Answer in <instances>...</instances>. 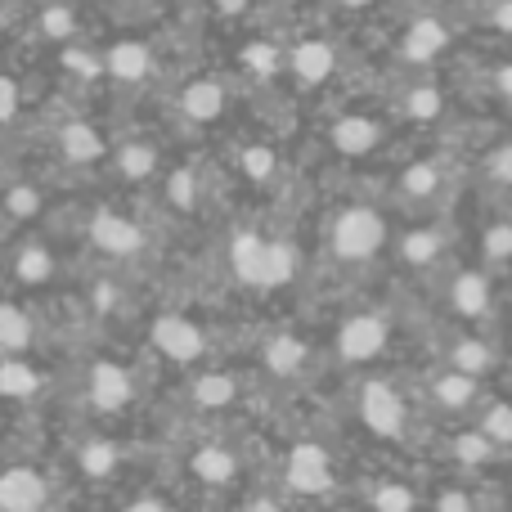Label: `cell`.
Listing matches in <instances>:
<instances>
[{"label": "cell", "mask_w": 512, "mask_h": 512, "mask_svg": "<svg viewBox=\"0 0 512 512\" xmlns=\"http://www.w3.org/2000/svg\"><path fill=\"white\" fill-rule=\"evenodd\" d=\"M230 265L239 274V283H248V288H283L297 274V248L248 230L230 243Z\"/></svg>", "instance_id": "cell-1"}, {"label": "cell", "mask_w": 512, "mask_h": 512, "mask_svg": "<svg viewBox=\"0 0 512 512\" xmlns=\"http://www.w3.org/2000/svg\"><path fill=\"white\" fill-rule=\"evenodd\" d=\"M387 239H391V230H387V221H382V212L360 207V203L342 207V212L328 221V252L346 265H364V261H373V256H382Z\"/></svg>", "instance_id": "cell-2"}, {"label": "cell", "mask_w": 512, "mask_h": 512, "mask_svg": "<svg viewBox=\"0 0 512 512\" xmlns=\"http://www.w3.org/2000/svg\"><path fill=\"white\" fill-rule=\"evenodd\" d=\"M355 405H360V423L378 441H405L409 427H414V405L391 378H364Z\"/></svg>", "instance_id": "cell-3"}, {"label": "cell", "mask_w": 512, "mask_h": 512, "mask_svg": "<svg viewBox=\"0 0 512 512\" xmlns=\"http://www.w3.org/2000/svg\"><path fill=\"white\" fill-rule=\"evenodd\" d=\"M391 342V324L378 310H360V315H346L333 333V355L346 364V369H360V364H373Z\"/></svg>", "instance_id": "cell-4"}, {"label": "cell", "mask_w": 512, "mask_h": 512, "mask_svg": "<svg viewBox=\"0 0 512 512\" xmlns=\"http://www.w3.org/2000/svg\"><path fill=\"white\" fill-rule=\"evenodd\" d=\"M288 486L297 495L315 499V495H328L337 486V463H333V450L319 441H301L292 445L288 454Z\"/></svg>", "instance_id": "cell-5"}, {"label": "cell", "mask_w": 512, "mask_h": 512, "mask_svg": "<svg viewBox=\"0 0 512 512\" xmlns=\"http://www.w3.org/2000/svg\"><path fill=\"white\" fill-rule=\"evenodd\" d=\"M450 41H454V32L441 14H418V18H409V27L400 32L396 54L409 68H432V63L450 50Z\"/></svg>", "instance_id": "cell-6"}, {"label": "cell", "mask_w": 512, "mask_h": 512, "mask_svg": "<svg viewBox=\"0 0 512 512\" xmlns=\"http://www.w3.org/2000/svg\"><path fill=\"white\" fill-rule=\"evenodd\" d=\"M445 252H450V234L441 221L409 225L396 243L400 265H409V270H436V265H445Z\"/></svg>", "instance_id": "cell-7"}, {"label": "cell", "mask_w": 512, "mask_h": 512, "mask_svg": "<svg viewBox=\"0 0 512 512\" xmlns=\"http://www.w3.org/2000/svg\"><path fill=\"white\" fill-rule=\"evenodd\" d=\"M445 301L459 319H486L495 310V292H490V274L486 270H454L445 283Z\"/></svg>", "instance_id": "cell-8"}, {"label": "cell", "mask_w": 512, "mask_h": 512, "mask_svg": "<svg viewBox=\"0 0 512 512\" xmlns=\"http://www.w3.org/2000/svg\"><path fill=\"white\" fill-rule=\"evenodd\" d=\"M445 180H450L445 162L423 158V162H409V167L400 171L396 194H400V203H409V207H427V203H436V198H445V189H450Z\"/></svg>", "instance_id": "cell-9"}, {"label": "cell", "mask_w": 512, "mask_h": 512, "mask_svg": "<svg viewBox=\"0 0 512 512\" xmlns=\"http://www.w3.org/2000/svg\"><path fill=\"white\" fill-rule=\"evenodd\" d=\"M288 68H292V77H297V86H306V90L324 86V81L333 77V68H337V45L324 41V36H306V41L292 45Z\"/></svg>", "instance_id": "cell-10"}, {"label": "cell", "mask_w": 512, "mask_h": 512, "mask_svg": "<svg viewBox=\"0 0 512 512\" xmlns=\"http://www.w3.org/2000/svg\"><path fill=\"white\" fill-rule=\"evenodd\" d=\"M328 144H333L342 158H364L382 144V122L369 113H342L328 126Z\"/></svg>", "instance_id": "cell-11"}, {"label": "cell", "mask_w": 512, "mask_h": 512, "mask_svg": "<svg viewBox=\"0 0 512 512\" xmlns=\"http://www.w3.org/2000/svg\"><path fill=\"white\" fill-rule=\"evenodd\" d=\"M153 346H158L167 360L189 364L203 355V328L185 315H162L158 324H153Z\"/></svg>", "instance_id": "cell-12"}, {"label": "cell", "mask_w": 512, "mask_h": 512, "mask_svg": "<svg viewBox=\"0 0 512 512\" xmlns=\"http://www.w3.org/2000/svg\"><path fill=\"white\" fill-rule=\"evenodd\" d=\"M427 400L445 414H472L481 405V382L468 378V373H454V369H441L432 382H427Z\"/></svg>", "instance_id": "cell-13"}, {"label": "cell", "mask_w": 512, "mask_h": 512, "mask_svg": "<svg viewBox=\"0 0 512 512\" xmlns=\"http://www.w3.org/2000/svg\"><path fill=\"white\" fill-rule=\"evenodd\" d=\"M495 364H499V355H495V346L486 342V337H477V333H459L454 337V346L445 351V369H454V373H468V378H490L495 373Z\"/></svg>", "instance_id": "cell-14"}, {"label": "cell", "mask_w": 512, "mask_h": 512, "mask_svg": "<svg viewBox=\"0 0 512 512\" xmlns=\"http://www.w3.org/2000/svg\"><path fill=\"white\" fill-rule=\"evenodd\" d=\"M45 481L32 468H14L0 477V512H41Z\"/></svg>", "instance_id": "cell-15"}, {"label": "cell", "mask_w": 512, "mask_h": 512, "mask_svg": "<svg viewBox=\"0 0 512 512\" xmlns=\"http://www.w3.org/2000/svg\"><path fill=\"white\" fill-rule=\"evenodd\" d=\"M90 234H95V243H99V248H104L108 256H131V252H140V243H144L140 225H131L126 216H113V212L95 216Z\"/></svg>", "instance_id": "cell-16"}, {"label": "cell", "mask_w": 512, "mask_h": 512, "mask_svg": "<svg viewBox=\"0 0 512 512\" xmlns=\"http://www.w3.org/2000/svg\"><path fill=\"white\" fill-rule=\"evenodd\" d=\"M396 108L409 122H436V117H445V90L432 77H418V81H409V90L400 95Z\"/></svg>", "instance_id": "cell-17"}, {"label": "cell", "mask_w": 512, "mask_h": 512, "mask_svg": "<svg viewBox=\"0 0 512 512\" xmlns=\"http://www.w3.org/2000/svg\"><path fill=\"white\" fill-rule=\"evenodd\" d=\"M90 400H95L99 409H122L126 400H131V378H126V369H117V364H95V373H90Z\"/></svg>", "instance_id": "cell-18"}, {"label": "cell", "mask_w": 512, "mask_h": 512, "mask_svg": "<svg viewBox=\"0 0 512 512\" xmlns=\"http://www.w3.org/2000/svg\"><path fill=\"white\" fill-rule=\"evenodd\" d=\"M477 432L495 445L499 454L512 450V400H481L477 405Z\"/></svg>", "instance_id": "cell-19"}, {"label": "cell", "mask_w": 512, "mask_h": 512, "mask_svg": "<svg viewBox=\"0 0 512 512\" xmlns=\"http://www.w3.org/2000/svg\"><path fill=\"white\" fill-rule=\"evenodd\" d=\"M364 499L373 512H418V490L400 477H378Z\"/></svg>", "instance_id": "cell-20"}, {"label": "cell", "mask_w": 512, "mask_h": 512, "mask_svg": "<svg viewBox=\"0 0 512 512\" xmlns=\"http://www.w3.org/2000/svg\"><path fill=\"white\" fill-rule=\"evenodd\" d=\"M234 472H239V459H234L225 445H203L194 454V477L207 481V486H230Z\"/></svg>", "instance_id": "cell-21"}, {"label": "cell", "mask_w": 512, "mask_h": 512, "mask_svg": "<svg viewBox=\"0 0 512 512\" xmlns=\"http://www.w3.org/2000/svg\"><path fill=\"white\" fill-rule=\"evenodd\" d=\"M180 108H185L194 122H212V117L225 113V86L221 81H194V86L185 90V99H180Z\"/></svg>", "instance_id": "cell-22"}, {"label": "cell", "mask_w": 512, "mask_h": 512, "mask_svg": "<svg viewBox=\"0 0 512 512\" xmlns=\"http://www.w3.org/2000/svg\"><path fill=\"white\" fill-rule=\"evenodd\" d=\"M450 459L459 463L463 472H477L481 463H495L499 459V450L486 441V436L472 427V432H459V436H450Z\"/></svg>", "instance_id": "cell-23"}, {"label": "cell", "mask_w": 512, "mask_h": 512, "mask_svg": "<svg viewBox=\"0 0 512 512\" xmlns=\"http://www.w3.org/2000/svg\"><path fill=\"white\" fill-rule=\"evenodd\" d=\"M108 72H113L117 81H144L149 77V50H144L140 41H117L113 50H108Z\"/></svg>", "instance_id": "cell-24"}, {"label": "cell", "mask_w": 512, "mask_h": 512, "mask_svg": "<svg viewBox=\"0 0 512 512\" xmlns=\"http://www.w3.org/2000/svg\"><path fill=\"white\" fill-rule=\"evenodd\" d=\"M481 261L512 265V216H495L481 225Z\"/></svg>", "instance_id": "cell-25"}, {"label": "cell", "mask_w": 512, "mask_h": 512, "mask_svg": "<svg viewBox=\"0 0 512 512\" xmlns=\"http://www.w3.org/2000/svg\"><path fill=\"white\" fill-rule=\"evenodd\" d=\"M265 364H270V373H297L301 364H306V346H301V337H292V333H279V337H270V346H265Z\"/></svg>", "instance_id": "cell-26"}, {"label": "cell", "mask_w": 512, "mask_h": 512, "mask_svg": "<svg viewBox=\"0 0 512 512\" xmlns=\"http://www.w3.org/2000/svg\"><path fill=\"white\" fill-rule=\"evenodd\" d=\"M234 396H239V382H234L230 373H203L194 387V400L203 409H225Z\"/></svg>", "instance_id": "cell-27"}, {"label": "cell", "mask_w": 512, "mask_h": 512, "mask_svg": "<svg viewBox=\"0 0 512 512\" xmlns=\"http://www.w3.org/2000/svg\"><path fill=\"white\" fill-rule=\"evenodd\" d=\"M63 153H68L72 162H90V158H99V153H104V140H99L90 126L72 122L68 131H63Z\"/></svg>", "instance_id": "cell-28"}, {"label": "cell", "mask_w": 512, "mask_h": 512, "mask_svg": "<svg viewBox=\"0 0 512 512\" xmlns=\"http://www.w3.org/2000/svg\"><path fill=\"white\" fill-rule=\"evenodd\" d=\"M32 342V324H27L23 310L14 306H0V346H9V351H18V346Z\"/></svg>", "instance_id": "cell-29"}, {"label": "cell", "mask_w": 512, "mask_h": 512, "mask_svg": "<svg viewBox=\"0 0 512 512\" xmlns=\"http://www.w3.org/2000/svg\"><path fill=\"white\" fill-rule=\"evenodd\" d=\"M0 391H5V396H32V391H36V373L27 369V364H18V360L0 364Z\"/></svg>", "instance_id": "cell-30"}, {"label": "cell", "mask_w": 512, "mask_h": 512, "mask_svg": "<svg viewBox=\"0 0 512 512\" xmlns=\"http://www.w3.org/2000/svg\"><path fill=\"white\" fill-rule=\"evenodd\" d=\"M153 167H158V153H153L149 144H126V149H122V171L131 180H144Z\"/></svg>", "instance_id": "cell-31"}, {"label": "cell", "mask_w": 512, "mask_h": 512, "mask_svg": "<svg viewBox=\"0 0 512 512\" xmlns=\"http://www.w3.org/2000/svg\"><path fill=\"white\" fill-rule=\"evenodd\" d=\"M81 468H86L90 477H108V472L117 468V450L113 445H104V441L86 445V450H81Z\"/></svg>", "instance_id": "cell-32"}, {"label": "cell", "mask_w": 512, "mask_h": 512, "mask_svg": "<svg viewBox=\"0 0 512 512\" xmlns=\"http://www.w3.org/2000/svg\"><path fill=\"white\" fill-rule=\"evenodd\" d=\"M432 512H477V504H472V495L463 486H445L441 495H436Z\"/></svg>", "instance_id": "cell-33"}, {"label": "cell", "mask_w": 512, "mask_h": 512, "mask_svg": "<svg viewBox=\"0 0 512 512\" xmlns=\"http://www.w3.org/2000/svg\"><path fill=\"white\" fill-rule=\"evenodd\" d=\"M243 171H248L252 180H265V176H270V171H274V153L256 144V149L243 153Z\"/></svg>", "instance_id": "cell-34"}, {"label": "cell", "mask_w": 512, "mask_h": 512, "mask_svg": "<svg viewBox=\"0 0 512 512\" xmlns=\"http://www.w3.org/2000/svg\"><path fill=\"white\" fill-rule=\"evenodd\" d=\"M18 274H23V279H45V274H50V256H45L41 248L23 252V261H18Z\"/></svg>", "instance_id": "cell-35"}, {"label": "cell", "mask_w": 512, "mask_h": 512, "mask_svg": "<svg viewBox=\"0 0 512 512\" xmlns=\"http://www.w3.org/2000/svg\"><path fill=\"white\" fill-rule=\"evenodd\" d=\"M490 176L512 189V144H499L495 149V158H490Z\"/></svg>", "instance_id": "cell-36"}, {"label": "cell", "mask_w": 512, "mask_h": 512, "mask_svg": "<svg viewBox=\"0 0 512 512\" xmlns=\"http://www.w3.org/2000/svg\"><path fill=\"white\" fill-rule=\"evenodd\" d=\"M45 32H50V36H68L72 32V14H68V9L54 5L50 14H45Z\"/></svg>", "instance_id": "cell-37"}, {"label": "cell", "mask_w": 512, "mask_h": 512, "mask_svg": "<svg viewBox=\"0 0 512 512\" xmlns=\"http://www.w3.org/2000/svg\"><path fill=\"white\" fill-rule=\"evenodd\" d=\"M14 108H18V86L9 77H0V122L14 117Z\"/></svg>", "instance_id": "cell-38"}, {"label": "cell", "mask_w": 512, "mask_h": 512, "mask_svg": "<svg viewBox=\"0 0 512 512\" xmlns=\"http://www.w3.org/2000/svg\"><path fill=\"white\" fill-rule=\"evenodd\" d=\"M490 18H495V27H504V32H512V0H490Z\"/></svg>", "instance_id": "cell-39"}, {"label": "cell", "mask_w": 512, "mask_h": 512, "mask_svg": "<svg viewBox=\"0 0 512 512\" xmlns=\"http://www.w3.org/2000/svg\"><path fill=\"white\" fill-rule=\"evenodd\" d=\"M9 207H14V212H36V194L32 189H14V194H9Z\"/></svg>", "instance_id": "cell-40"}, {"label": "cell", "mask_w": 512, "mask_h": 512, "mask_svg": "<svg viewBox=\"0 0 512 512\" xmlns=\"http://www.w3.org/2000/svg\"><path fill=\"white\" fill-rule=\"evenodd\" d=\"M495 86H499V95H504V104L512 108V63H504V68L495 72Z\"/></svg>", "instance_id": "cell-41"}, {"label": "cell", "mask_w": 512, "mask_h": 512, "mask_svg": "<svg viewBox=\"0 0 512 512\" xmlns=\"http://www.w3.org/2000/svg\"><path fill=\"white\" fill-rule=\"evenodd\" d=\"M122 512H171V508L158 504V499H140V504H131V508H122Z\"/></svg>", "instance_id": "cell-42"}, {"label": "cell", "mask_w": 512, "mask_h": 512, "mask_svg": "<svg viewBox=\"0 0 512 512\" xmlns=\"http://www.w3.org/2000/svg\"><path fill=\"white\" fill-rule=\"evenodd\" d=\"M248 512H283V508H279V504H274V499H256V504H252Z\"/></svg>", "instance_id": "cell-43"}, {"label": "cell", "mask_w": 512, "mask_h": 512, "mask_svg": "<svg viewBox=\"0 0 512 512\" xmlns=\"http://www.w3.org/2000/svg\"><path fill=\"white\" fill-rule=\"evenodd\" d=\"M337 5H342V9H369L373 0H337Z\"/></svg>", "instance_id": "cell-44"}, {"label": "cell", "mask_w": 512, "mask_h": 512, "mask_svg": "<svg viewBox=\"0 0 512 512\" xmlns=\"http://www.w3.org/2000/svg\"><path fill=\"white\" fill-rule=\"evenodd\" d=\"M454 5H463V9H486L490 0H454Z\"/></svg>", "instance_id": "cell-45"}]
</instances>
